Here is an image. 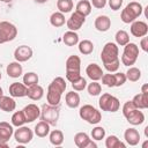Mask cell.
Listing matches in <instances>:
<instances>
[{
	"label": "cell",
	"instance_id": "6da1fadb",
	"mask_svg": "<svg viewBox=\"0 0 148 148\" xmlns=\"http://www.w3.org/2000/svg\"><path fill=\"white\" fill-rule=\"evenodd\" d=\"M142 10H143V7L140 2H136V1H132L130 2L128 5H126V7L121 10V14H120V20L126 23V24H130L132 23L133 21H135L141 14H142Z\"/></svg>",
	"mask_w": 148,
	"mask_h": 148
},
{
	"label": "cell",
	"instance_id": "7a4b0ae2",
	"mask_svg": "<svg viewBox=\"0 0 148 148\" xmlns=\"http://www.w3.org/2000/svg\"><path fill=\"white\" fill-rule=\"evenodd\" d=\"M79 116L82 120H86L91 125H96L102 120L101 112L90 104H84L83 106H81L79 110Z\"/></svg>",
	"mask_w": 148,
	"mask_h": 148
},
{
	"label": "cell",
	"instance_id": "3957f363",
	"mask_svg": "<svg viewBox=\"0 0 148 148\" xmlns=\"http://www.w3.org/2000/svg\"><path fill=\"white\" fill-rule=\"evenodd\" d=\"M139 57V46L135 43H131L128 42L125 46H124V51L121 54V62L125 66H132L135 64V61L138 60Z\"/></svg>",
	"mask_w": 148,
	"mask_h": 148
},
{
	"label": "cell",
	"instance_id": "277c9868",
	"mask_svg": "<svg viewBox=\"0 0 148 148\" xmlns=\"http://www.w3.org/2000/svg\"><path fill=\"white\" fill-rule=\"evenodd\" d=\"M98 105L102 111H108V112H117L120 108L119 99L108 92L102 94V96L98 99Z\"/></svg>",
	"mask_w": 148,
	"mask_h": 148
},
{
	"label": "cell",
	"instance_id": "5b68a950",
	"mask_svg": "<svg viewBox=\"0 0 148 148\" xmlns=\"http://www.w3.org/2000/svg\"><path fill=\"white\" fill-rule=\"evenodd\" d=\"M39 118L44 121H46L50 126H56L59 119V110L57 106L47 104H43L40 108V116Z\"/></svg>",
	"mask_w": 148,
	"mask_h": 148
},
{
	"label": "cell",
	"instance_id": "8992f818",
	"mask_svg": "<svg viewBox=\"0 0 148 148\" xmlns=\"http://www.w3.org/2000/svg\"><path fill=\"white\" fill-rule=\"evenodd\" d=\"M17 36V28L8 22L1 21L0 22V44H5L7 42H12Z\"/></svg>",
	"mask_w": 148,
	"mask_h": 148
},
{
	"label": "cell",
	"instance_id": "52a82bcc",
	"mask_svg": "<svg viewBox=\"0 0 148 148\" xmlns=\"http://www.w3.org/2000/svg\"><path fill=\"white\" fill-rule=\"evenodd\" d=\"M118 56H119L118 45L116 43H112V42L106 43L103 46L102 52H101V59H102L103 65L104 64H108V62H112V61L119 59Z\"/></svg>",
	"mask_w": 148,
	"mask_h": 148
},
{
	"label": "cell",
	"instance_id": "ba28073f",
	"mask_svg": "<svg viewBox=\"0 0 148 148\" xmlns=\"http://www.w3.org/2000/svg\"><path fill=\"white\" fill-rule=\"evenodd\" d=\"M34 138V132L31 128L27 127V126H20L17 127V130H15L14 132V139L17 143L20 145H27Z\"/></svg>",
	"mask_w": 148,
	"mask_h": 148
},
{
	"label": "cell",
	"instance_id": "9c48e42d",
	"mask_svg": "<svg viewBox=\"0 0 148 148\" xmlns=\"http://www.w3.org/2000/svg\"><path fill=\"white\" fill-rule=\"evenodd\" d=\"M86 22V16H83L82 14L77 13V12H74L71 14V16L68 17V20L66 21V25L68 28V30H72V31H76L79 29L82 28V25L84 24Z\"/></svg>",
	"mask_w": 148,
	"mask_h": 148
},
{
	"label": "cell",
	"instance_id": "30bf717a",
	"mask_svg": "<svg viewBox=\"0 0 148 148\" xmlns=\"http://www.w3.org/2000/svg\"><path fill=\"white\" fill-rule=\"evenodd\" d=\"M74 143L79 148H97L96 142H94L86 132H79L74 135Z\"/></svg>",
	"mask_w": 148,
	"mask_h": 148
},
{
	"label": "cell",
	"instance_id": "8fae6325",
	"mask_svg": "<svg viewBox=\"0 0 148 148\" xmlns=\"http://www.w3.org/2000/svg\"><path fill=\"white\" fill-rule=\"evenodd\" d=\"M32 57V49L28 45H20L14 51V58L18 62H25Z\"/></svg>",
	"mask_w": 148,
	"mask_h": 148
},
{
	"label": "cell",
	"instance_id": "7c38bea8",
	"mask_svg": "<svg viewBox=\"0 0 148 148\" xmlns=\"http://www.w3.org/2000/svg\"><path fill=\"white\" fill-rule=\"evenodd\" d=\"M23 113L25 116V121L27 123H32L35 120H37L40 116V109L37 104H28L23 108Z\"/></svg>",
	"mask_w": 148,
	"mask_h": 148
},
{
	"label": "cell",
	"instance_id": "4fadbf2b",
	"mask_svg": "<svg viewBox=\"0 0 148 148\" xmlns=\"http://www.w3.org/2000/svg\"><path fill=\"white\" fill-rule=\"evenodd\" d=\"M131 34L134 37H143L148 34V25L143 21H133L131 23Z\"/></svg>",
	"mask_w": 148,
	"mask_h": 148
},
{
	"label": "cell",
	"instance_id": "5bb4252c",
	"mask_svg": "<svg viewBox=\"0 0 148 148\" xmlns=\"http://www.w3.org/2000/svg\"><path fill=\"white\" fill-rule=\"evenodd\" d=\"M9 95L12 97H24L27 96V91H28V87L24 86V83H20V82H13L9 86Z\"/></svg>",
	"mask_w": 148,
	"mask_h": 148
},
{
	"label": "cell",
	"instance_id": "9a60e30c",
	"mask_svg": "<svg viewBox=\"0 0 148 148\" xmlns=\"http://www.w3.org/2000/svg\"><path fill=\"white\" fill-rule=\"evenodd\" d=\"M13 134V125L7 121H0V142H8Z\"/></svg>",
	"mask_w": 148,
	"mask_h": 148
},
{
	"label": "cell",
	"instance_id": "2e32d148",
	"mask_svg": "<svg viewBox=\"0 0 148 148\" xmlns=\"http://www.w3.org/2000/svg\"><path fill=\"white\" fill-rule=\"evenodd\" d=\"M86 74H87V76L91 80V81H98V80H101V77H102V75L104 74L103 73V71H102V68L99 67V65H97V64H89L88 66H87V68H86Z\"/></svg>",
	"mask_w": 148,
	"mask_h": 148
},
{
	"label": "cell",
	"instance_id": "e0dca14e",
	"mask_svg": "<svg viewBox=\"0 0 148 148\" xmlns=\"http://www.w3.org/2000/svg\"><path fill=\"white\" fill-rule=\"evenodd\" d=\"M94 25H95L97 31L105 32V31H108L111 28V20L106 15H99V16H97L95 18Z\"/></svg>",
	"mask_w": 148,
	"mask_h": 148
},
{
	"label": "cell",
	"instance_id": "ac0fdd59",
	"mask_svg": "<svg viewBox=\"0 0 148 148\" xmlns=\"http://www.w3.org/2000/svg\"><path fill=\"white\" fill-rule=\"evenodd\" d=\"M66 87H67V84H66L65 79L61 76H57L51 81V83L47 87V90H52V91H56V92H59L62 95L66 90Z\"/></svg>",
	"mask_w": 148,
	"mask_h": 148
},
{
	"label": "cell",
	"instance_id": "d6986e66",
	"mask_svg": "<svg viewBox=\"0 0 148 148\" xmlns=\"http://www.w3.org/2000/svg\"><path fill=\"white\" fill-rule=\"evenodd\" d=\"M6 72H7V75H8L9 77L17 79V77H20V76L23 74V68H22L21 62H18V61H13V62H9V64L7 65Z\"/></svg>",
	"mask_w": 148,
	"mask_h": 148
},
{
	"label": "cell",
	"instance_id": "ffe728a7",
	"mask_svg": "<svg viewBox=\"0 0 148 148\" xmlns=\"http://www.w3.org/2000/svg\"><path fill=\"white\" fill-rule=\"evenodd\" d=\"M125 118H126V120H127L131 125H134V126L141 125V124L145 121V114H143V112L140 111L139 109L132 110Z\"/></svg>",
	"mask_w": 148,
	"mask_h": 148
},
{
	"label": "cell",
	"instance_id": "44dd1931",
	"mask_svg": "<svg viewBox=\"0 0 148 148\" xmlns=\"http://www.w3.org/2000/svg\"><path fill=\"white\" fill-rule=\"evenodd\" d=\"M124 139L126 141L127 145L130 146H136L140 142V133L138 132V130L131 127L127 128L124 133Z\"/></svg>",
	"mask_w": 148,
	"mask_h": 148
},
{
	"label": "cell",
	"instance_id": "7402d4cb",
	"mask_svg": "<svg viewBox=\"0 0 148 148\" xmlns=\"http://www.w3.org/2000/svg\"><path fill=\"white\" fill-rule=\"evenodd\" d=\"M27 96L30 99H32V101H39L44 96V89L38 83L37 84H34V86H30V87H28Z\"/></svg>",
	"mask_w": 148,
	"mask_h": 148
},
{
	"label": "cell",
	"instance_id": "603a6c76",
	"mask_svg": "<svg viewBox=\"0 0 148 148\" xmlns=\"http://www.w3.org/2000/svg\"><path fill=\"white\" fill-rule=\"evenodd\" d=\"M16 108V102L12 96H2L0 98V110L5 112H12Z\"/></svg>",
	"mask_w": 148,
	"mask_h": 148
},
{
	"label": "cell",
	"instance_id": "cb8c5ba5",
	"mask_svg": "<svg viewBox=\"0 0 148 148\" xmlns=\"http://www.w3.org/2000/svg\"><path fill=\"white\" fill-rule=\"evenodd\" d=\"M66 71L81 72V59L79 56H69L66 60Z\"/></svg>",
	"mask_w": 148,
	"mask_h": 148
},
{
	"label": "cell",
	"instance_id": "d4e9b609",
	"mask_svg": "<svg viewBox=\"0 0 148 148\" xmlns=\"http://www.w3.org/2000/svg\"><path fill=\"white\" fill-rule=\"evenodd\" d=\"M134 106L139 110H143V109H147L148 108V95L147 94H142V92H139L136 94L133 99H132Z\"/></svg>",
	"mask_w": 148,
	"mask_h": 148
},
{
	"label": "cell",
	"instance_id": "484cf974",
	"mask_svg": "<svg viewBox=\"0 0 148 148\" xmlns=\"http://www.w3.org/2000/svg\"><path fill=\"white\" fill-rule=\"evenodd\" d=\"M65 102H66V105L68 108L76 109L80 105V95L77 92H75V90L74 91H69L65 96Z\"/></svg>",
	"mask_w": 148,
	"mask_h": 148
},
{
	"label": "cell",
	"instance_id": "4316f807",
	"mask_svg": "<svg viewBox=\"0 0 148 148\" xmlns=\"http://www.w3.org/2000/svg\"><path fill=\"white\" fill-rule=\"evenodd\" d=\"M34 132H35V134H36L37 136H39V138H45V136H47L49 133H50V125H49L46 121L40 120L39 123L36 124V126H35V128H34Z\"/></svg>",
	"mask_w": 148,
	"mask_h": 148
},
{
	"label": "cell",
	"instance_id": "83f0119b",
	"mask_svg": "<svg viewBox=\"0 0 148 148\" xmlns=\"http://www.w3.org/2000/svg\"><path fill=\"white\" fill-rule=\"evenodd\" d=\"M62 42L67 45V46H74L79 43V35L76 34V31H72L68 30L62 36Z\"/></svg>",
	"mask_w": 148,
	"mask_h": 148
},
{
	"label": "cell",
	"instance_id": "f1b7e54d",
	"mask_svg": "<svg viewBox=\"0 0 148 148\" xmlns=\"http://www.w3.org/2000/svg\"><path fill=\"white\" fill-rule=\"evenodd\" d=\"M75 12L82 14L83 16H88L90 13H91V3L90 1L88 0H80L77 3H76V7H75Z\"/></svg>",
	"mask_w": 148,
	"mask_h": 148
},
{
	"label": "cell",
	"instance_id": "f546056e",
	"mask_svg": "<svg viewBox=\"0 0 148 148\" xmlns=\"http://www.w3.org/2000/svg\"><path fill=\"white\" fill-rule=\"evenodd\" d=\"M49 139L53 146H61L64 142V133L60 130H53L49 133Z\"/></svg>",
	"mask_w": 148,
	"mask_h": 148
},
{
	"label": "cell",
	"instance_id": "4dcf8cb0",
	"mask_svg": "<svg viewBox=\"0 0 148 148\" xmlns=\"http://www.w3.org/2000/svg\"><path fill=\"white\" fill-rule=\"evenodd\" d=\"M50 23L51 25L56 27V28H59V27H62L65 23H66V20H65V15L60 12H54L52 13V15L50 16Z\"/></svg>",
	"mask_w": 148,
	"mask_h": 148
},
{
	"label": "cell",
	"instance_id": "1f68e13d",
	"mask_svg": "<svg viewBox=\"0 0 148 148\" xmlns=\"http://www.w3.org/2000/svg\"><path fill=\"white\" fill-rule=\"evenodd\" d=\"M77 44H79V51H80L81 54L88 56V54L92 53V51H94V44H92L91 40H89V39H83V40L79 42Z\"/></svg>",
	"mask_w": 148,
	"mask_h": 148
},
{
	"label": "cell",
	"instance_id": "d6a6232c",
	"mask_svg": "<svg viewBox=\"0 0 148 148\" xmlns=\"http://www.w3.org/2000/svg\"><path fill=\"white\" fill-rule=\"evenodd\" d=\"M10 121H12V125L15 126V127H20V126L24 125L27 121H25V116H24V113H23V110L14 112L13 116H12Z\"/></svg>",
	"mask_w": 148,
	"mask_h": 148
},
{
	"label": "cell",
	"instance_id": "836d02e7",
	"mask_svg": "<svg viewBox=\"0 0 148 148\" xmlns=\"http://www.w3.org/2000/svg\"><path fill=\"white\" fill-rule=\"evenodd\" d=\"M105 147L106 148H125V143L121 142L116 135H109L105 139Z\"/></svg>",
	"mask_w": 148,
	"mask_h": 148
},
{
	"label": "cell",
	"instance_id": "e575fe53",
	"mask_svg": "<svg viewBox=\"0 0 148 148\" xmlns=\"http://www.w3.org/2000/svg\"><path fill=\"white\" fill-rule=\"evenodd\" d=\"M114 39H116V44L117 45L125 46L130 42V35L125 30H118L116 32V35H114Z\"/></svg>",
	"mask_w": 148,
	"mask_h": 148
},
{
	"label": "cell",
	"instance_id": "d590c367",
	"mask_svg": "<svg viewBox=\"0 0 148 148\" xmlns=\"http://www.w3.org/2000/svg\"><path fill=\"white\" fill-rule=\"evenodd\" d=\"M61 94L59 92H56V91H52V90H47L46 92V99H47V103L50 105H53V106H58L60 104V101H61Z\"/></svg>",
	"mask_w": 148,
	"mask_h": 148
},
{
	"label": "cell",
	"instance_id": "8d00e7d4",
	"mask_svg": "<svg viewBox=\"0 0 148 148\" xmlns=\"http://www.w3.org/2000/svg\"><path fill=\"white\" fill-rule=\"evenodd\" d=\"M125 75H126V80L131 82H136L141 77V71L138 67H130L128 71L125 73Z\"/></svg>",
	"mask_w": 148,
	"mask_h": 148
},
{
	"label": "cell",
	"instance_id": "74e56055",
	"mask_svg": "<svg viewBox=\"0 0 148 148\" xmlns=\"http://www.w3.org/2000/svg\"><path fill=\"white\" fill-rule=\"evenodd\" d=\"M73 6H74V3L72 0H58L57 1V8L62 14L69 13L73 9Z\"/></svg>",
	"mask_w": 148,
	"mask_h": 148
},
{
	"label": "cell",
	"instance_id": "f35d334b",
	"mask_svg": "<svg viewBox=\"0 0 148 148\" xmlns=\"http://www.w3.org/2000/svg\"><path fill=\"white\" fill-rule=\"evenodd\" d=\"M39 81V77L38 75L35 73V72H28L23 75V83L24 86L27 87H30V86H34V84H37Z\"/></svg>",
	"mask_w": 148,
	"mask_h": 148
},
{
	"label": "cell",
	"instance_id": "ab89813d",
	"mask_svg": "<svg viewBox=\"0 0 148 148\" xmlns=\"http://www.w3.org/2000/svg\"><path fill=\"white\" fill-rule=\"evenodd\" d=\"M87 90H88V94L90 96H97L102 92V86L97 81H91V83L88 84Z\"/></svg>",
	"mask_w": 148,
	"mask_h": 148
},
{
	"label": "cell",
	"instance_id": "60d3db41",
	"mask_svg": "<svg viewBox=\"0 0 148 148\" xmlns=\"http://www.w3.org/2000/svg\"><path fill=\"white\" fill-rule=\"evenodd\" d=\"M91 138H92V140H96V141H99V140L104 139L105 138V130H104V127H102V126L94 127L92 131H91Z\"/></svg>",
	"mask_w": 148,
	"mask_h": 148
},
{
	"label": "cell",
	"instance_id": "b9f144b4",
	"mask_svg": "<svg viewBox=\"0 0 148 148\" xmlns=\"http://www.w3.org/2000/svg\"><path fill=\"white\" fill-rule=\"evenodd\" d=\"M86 87H87V81H86V79L82 77V76H81L80 79H77L76 81L72 82V88H73L75 91H82V90L86 89Z\"/></svg>",
	"mask_w": 148,
	"mask_h": 148
},
{
	"label": "cell",
	"instance_id": "7bdbcfd3",
	"mask_svg": "<svg viewBox=\"0 0 148 148\" xmlns=\"http://www.w3.org/2000/svg\"><path fill=\"white\" fill-rule=\"evenodd\" d=\"M101 80H102V83L105 84L106 87H110V88L114 87V76H113V74H111V73L103 74Z\"/></svg>",
	"mask_w": 148,
	"mask_h": 148
},
{
	"label": "cell",
	"instance_id": "ee69618b",
	"mask_svg": "<svg viewBox=\"0 0 148 148\" xmlns=\"http://www.w3.org/2000/svg\"><path fill=\"white\" fill-rule=\"evenodd\" d=\"M114 87H120L126 82V75L121 72H114Z\"/></svg>",
	"mask_w": 148,
	"mask_h": 148
},
{
	"label": "cell",
	"instance_id": "f6af8a7d",
	"mask_svg": "<svg viewBox=\"0 0 148 148\" xmlns=\"http://www.w3.org/2000/svg\"><path fill=\"white\" fill-rule=\"evenodd\" d=\"M119 66H120V60H119V59H117V60H114V61H112V62L104 64V68H105L109 73H114V72H117L118 68H119Z\"/></svg>",
	"mask_w": 148,
	"mask_h": 148
},
{
	"label": "cell",
	"instance_id": "bcb514c9",
	"mask_svg": "<svg viewBox=\"0 0 148 148\" xmlns=\"http://www.w3.org/2000/svg\"><path fill=\"white\" fill-rule=\"evenodd\" d=\"M81 77V72H76V71H66V79L72 83L74 81H76L77 79Z\"/></svg>",
	"mask_w": 148,
	"mask_h": 148
},
{
	"label": "cell",
	"instance_id": "7dc6e473",
	"mask_svg": "<svg viewBox=\"0 0 148 148\" xmlns=\"http://www.w3.org/2000/svg\"><path fill=\"white\" fill-rule=\"evenodd\" d=\"M134 109H136L135 106H134V104H133V102L132 101H127V102H125L124 103V105H123V108H121V111H123V116L124 117H126L132 110H134Z\"/></svg>",
	"mask_w": 148,
	"mask_h": 148
},
{
	"label": "cell",
	"instance_id": "c3c4849f",
	"mask_svg": "<svg viewBox=\"0 0 148 148\" xmlns=\"http://www.w3.org/2000/svg\"><path fill=\"white\" fill-rule=\"evenodd\" d=\"M124 0H109V6L112 10H118L120 9Z\"/></svg>",
	"mask_w": 148,
	"mask_h": 148
},
{
	"label": "cell",
	"instance_id": "681fc988",
	"mask_svg": "<svg viewBox=\"0 0 148 148\" xmlns=\"http://www.w3.org/2000/svg\"><path fill=\"white\" fill-rule=\"evenodd\" d=\"M90 3L92 5V7L97 8V9H102L105 7L106 5V0H91Z\"/></svg>",
	"mask_w": 148,
	"mask_h": 148
},
{
	"label": "cell",
	"instance_id": "f907efd6",
	"mask_svg": "<svg viewBox=\"0 0 148 148\" xmlns=\"http://www.w3.org/2000/svg\"><path fill=\"white\" fill-rule=\"evenodd\" d=\"M140 47H141V50L145 51V52L148 51V37H146V36L141 37V40H140Z\"/></svg>",
	"mask_w": 148,
	"mask_h": 148
},
{
	"label": "cell",
	"instance_id": "816d5d0a",
	"mask_svg": "<svg viewBox=\"0 0 148 148\" xmlns=\"http://www.w3.org/2000/svg\"><path fill=\"white\" fill-rule=\"evenodd\" d=\"M141 92L148 95V84H147V83H145V84L142 86V88H141Z\"/></svg>",
	"mask_w": 148,
	"mask_h": 148
},
{
	"label": "cell",
	"instance_id": "f5cc1de1",
	"mask_svg": "<svg viewBox=\"0 0 148 148\" xmlns=\"http://www.w3.org/2000/svg\"><path fill=\"white\" fill-rule=\"evenodd\" d=\"M0 148H8V142H0Z\"/></svg>",
	"mask_w": 148,
	"mask_h": 148
},
{
	"label": "cell",
	"instance_id": "db71d44e",
	"mask_svg": "<svg viewBox=\"0 0 148 148\" xmlns=\"http://www.w3.org/2000/svg\"><path fill=\"white\" fill-rule=\"evenodd\" d=\"M35 2H37V3H45L47 0H34Z\"/></svg>",
	"mask_w": 148,
	"mask_h": 148
},
{
	"label": "cell",
	"instance_id": "11a10c76",
	"mask_svg": "<svg viewBox=\"0 0 148 148\" xmlns=\"http://www.w3.org/2000/svg\"><path fill=\"white\" fill-rule=\"evenodd\" d=\"M2 96H3V90H2V88L0 87V98H1Z\"/></svg>",
	"mask_w": 148,
	"mask_h": 148
},
{
	"label": "cell",
	"instance_id": "9f6ffc18",
	"mask_svg": "<svg viewBox=\"0 0 148 148\" xmlns=\"http://www.w3.org/2000/svg\"><path fill=\"white\" fill-rule=\"evenodd\" d=\"M145 134H146V136H148V126L145 128Z\"/></svg>",
	"mask_w": 148,
	"mask_h": 148
},
{
	"label": "cell",
	"instance_id": "6f0895ef",
	"mask_svg": "<svg viewBox=\"0 0 148 148\" xmlns=\"http://www.w3.org/2000/svg\"><path fill=\"white\" fill-rule=\"evenodd\" d=\"M1 2H6V3H8V2H10L12 0H0Z\"/></svg>",
	"mask_w": 148,
	"mask_h": 148
},
{
	"label": "cell",
	"instance_id": "680465c9",
	"mask_svg": "<svg viewBox=\"0 0 148 148\" xmlns=\"http://www.w3.org/2000/svg\"><path fill=\"white\" fill-rule=\"evenodd\" d=\"M1 77H2V75H1V72H0V80H1Z\"/></svg>",
	"mask_w": 148,
	"mask_h": 148
}]
</instances>
